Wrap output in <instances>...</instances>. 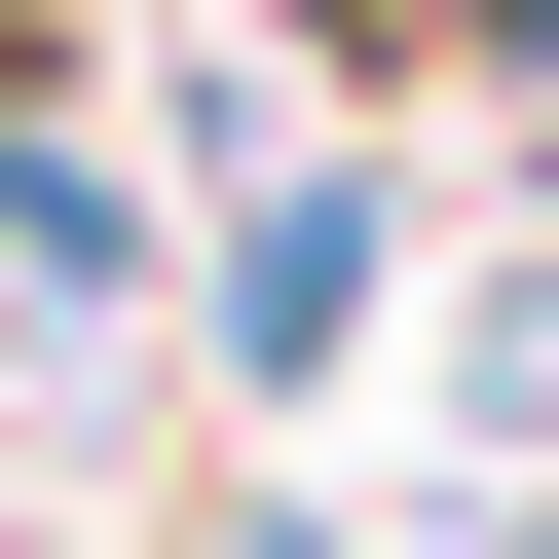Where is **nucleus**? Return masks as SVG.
<instances>
[{
    "mask_svg": "<svg viewBox=\"0 0 559 559\" xmlns=\"http://www.w3.org/2000/svg\"><path fill=\"white\" fill-rule=\"evenodd\" d=\"M373 299H411V187H373V150H224V224H187V336H224V411H299Z\"/></svg>",
    "mask_w": 559,
    "mask_h": 559,
    "instance_id": "nucleus-1",
    "label": "nucleus"
},
{
    "mask_svg": "<svg viewBox=\"0 0 559 559\" xmlns=\"http://www.w3.org/2000/svg\"><path fill=\"white\" fill-rule=\"evenodd\" d=\"M187 559H373V522H299V485H187Z\"/></svg>",
    "mask_w": 559,
    "mask_h": 559,
    "instance_id": "nucleus-2",
    "label": "nucleus"
},
{
    "mask_svg": "<svg viewBox=\"0 0 559 559\" xmlns=\"http://www.w3.org/2000/svg\"><path fill=\"white\" fill-rule=\"evenodd\" d=\"M485 559H559V448H522V485H485Z\"/></svg>",
    "mask_w": 559,
    "mask_h": 559,
    "instance_id": "nucleus-3",
    "label": "nucleus"
}]
</instances>
